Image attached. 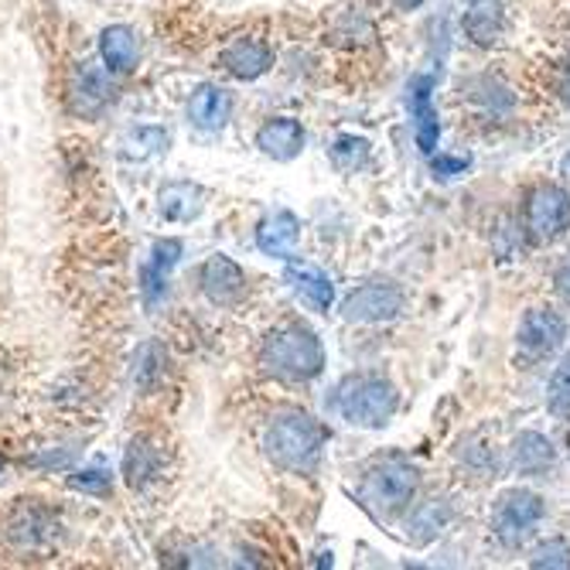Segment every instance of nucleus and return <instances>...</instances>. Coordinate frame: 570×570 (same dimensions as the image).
Returning <instances> with one entry per match:
<instances>
[{
    "mask_svg": "<svg viewBox=\"0 0 570 570\" xmlns=\"http://www.w3.org/2000/svg\"><path fill=\"white\" fill-rule=\"evenodd\" d=\"M328 444V428L304 410H281L264 431V454L291 475H315Z\"/></svg>",
    "mask_w": 570,
    "mask_h": 570,
    "instance_id": "1",
    "label": "nucleus"
},
{
    "mask_svg": "<svg viewBox=\"0 0 570 570\" xmlns=\"http://www.w3.org/2000/svg\"><path fill=\"white\" fill-rule=\"evenodd\" d=\"M261 366L284 383H311L325 373V345L301 322H284L267 332Z\"/></svg>",
    "mask_w": 570,
    "mask_h": 570,
    "instance_id": "2",
    "label": "nucleus"
},
{
    "mask_svg": "<svg viewBox=\"0 0 570 570\" xmlns=\"http://www.w3.org/2000/svg\"><path fill=\"white\" fill-rule=\"evenodd\" d=\"M332 406L345 424L362 431H380L396 417L400 393L380 373H352L335 386Z\"/></svg>",
    "mask_w": 570,
    "mask_h": 570,
    "instance_id": "3",
    "label": "nucleus"
},
{
    "mask_svg": "<svg viewBox=\"0 0 570 570\" xmlns=\"http://www.w3.org/2000/svg\"><path fill=\"white\" fill-rule=\"evenodd\" d=\"M417 485H421L417 464H410L403 454H383L362 472L358 499L376 520H393V515H400L413 502Z\"/></svg>",
    "mask_w": 570,
    "mask_h": 570,
    "instance_id": "4",
    "label": "nucleus"
},
{
    "mask_svg": "<svg viewBox=\"0 0 570 570\" xmlns=\"http://www.w3.org/2000/svg\"><path fill=\"white\" fill-rule=\"evenodd\" d=\"M543 499L530 489H509L495 499V509H492V533L502 547H520L533 527L543 520Z\"/></svg>",
    "mask_w": 570,
    "mask_h": 570,
    "instance_id": "5",
    "label": "nucleus"
},
{
    "mask_svg": "<svg viewBox=\"0 0 570 570\" xmlns=\"http://www.w3.org/2000/svg\"><path fill=\"white\" fill-rule=\"evenodd\" d=\"M570 226V195L557 185H537L523 202V229L533 243H550Z\"/></svg>",
    "mask_w": 570,
    "mask_h": 570,
    "instance_id": "6",
    "label": "nucleus"
},
{
    "mask_svg": "<svg viewBox=\"0 0 570 570\" xmlns=\"http://www.w3.org/2000/svg\"><path fill=\"white\" fill-rule=\"evenodd\" d=\"M403 304H406L403 287L390 281H370L342 301V318L352 325H383L400 315Z\"/></svg>",
    "mask_w": 570,
    "mask_h": 570,
    "instance_id": "7",
    "label": "nucleus"
},
{
    "mask_svg": "<svg viewBox=\"0 0 570 570\" xmlns=\"http://www.w3.org/2000/svg\"><path fill=\"white\" fill-rule=\"evenodd\" d=\"M114 72L110 69H96L89 62L76 66L66 86V99H69V110L82 120H96L102 110L114 102Z\"/></svg>",
    "mask_w": 570,
    "mask_h": 570,
    "instance_id": "8",
    "label": "nucleus"
},
{
    "mask_svg": "<svg viewBox=\"0 0 570 570\" xmlns=\"http://www.w3.org/2000/svg\"><path fill=\"white\" fill-rule=\"evenodd\" d=\"M198 287L216 307H233L246 297V274L236 261H229L226 253H216L202 264Z\"/></svg>",
    "mask_w": 570,
    "mask_h": 570,
    "instance_id": "9",
    "label": "nucleus"
},
{
    "mask_svg": "<svg viewBox=\"0 0 570 570\" xmlns=\"http://www.w3.org/2000/svg\"><path fill=\"white\" fill-rule=\"evenodd\" d=\"M219 66L223 72H229L233 79L253 82L274 69V51L264 38L256 35H239L233 38L223 51H219Z\"/></svg>",
    "mask_w": 570,
    "mask_h": 570,
    "instance_id": "10",
    "label": "nucleus"
},
{
    "mask_svg": "<svg viewBox=\"0 0 570 570\" xmlns=\"http://www.w3.org/2000/svg\"><path fill=\"white\" fill-rule=\"evenodd\" d=\"M181 253H185L181 239H158L150 246V256L140 267V294H144L147 307H158L161 297L168 294V281H171V271L181 261Z\"/></svg>",
    "mask_w": 570,
    "mask_h": 570,
    "instance_id": "11",
    "label": "nucleus"
},
{
    "mask_svg": "<svg viewBox=\"0 0 570 570\" xmlns=\"http://www.w3.org/2000/svg\"><path fill=\"white\" fill-rule=\"evenodd\" d=\"M515 338H520V348L533 358H543V355H553L563 338H567V322L557 315V311L550 307H530L523 322H520V332H515Z\"/></svg>",
    "mask_w": 570,
    "mask_h": 570,
    "instance_id": "12",
    "label": "nucleus"
},
{
    "mask_svg": "<svg viewBox=\"0 0 570 570\" xmlns=\"http://www.w3.org/2000/svg\"><path fill=\"white\" fill-rule=\"evenodd\" d=\"M59 523H56V512L38 505V502H18L8 515V540L21 550H35L41 543H48L56 537Z\"/></svg>",
    "mask_w": 570,
    "mask_h": 570,
    "instance_id": "13",
    "label": "nucleus"
},
{
    "mask_svg": "<svg viewBox=\"0 0 570 570\" xmlns=\"http://www.w3.org/2000/svg\"><path fill=\"white\" fill-rule=\"evenodd\" d=\"M431 92H434V79L417 76L410 82V96H406L410 120H413V137H417V147L428 154V158L438 150V140H441V120H438Z\"/></svg>",
    "mask_w": 570,
    "mask_h": 570,
    "instance_id": "14",
    "label": "nucleus"
},
{
    "mask_svg": "<svg viewBox=\"0 0 570 570\" xmlns=\"http://www.w3.org/2000/svg\"><path fill=\"white\" fill-rule=\"evenodd\" d=\"M233 117V92L216 86V82H205L191 92L188 99V120L191 127L205 130V134H216L229 124Z\"/></svg>",
    "mask_w": 570,
    "mask_h": 570,
    "instance_id": "15",
    "label": "nucleus"
},
{
    "mask_svg": "<svg viewBox=\"0 0 570 570\" xmlns=\"http://www.w3.org/2000/svg\"><path fill=\"white\" fill-rule=\"evenodd\" d=\"M304 127L301 120L294 117H271L261 130H256V147H261L267 158L274 161H294L301 158V150H304Z\"/></svg>",
    "mask_w": 570,
    "mask_h": 570,
    "instance_id": "16",
    "label": "nucleus"
},
{
    "mask_svg": "<svg viewBox=\"0 0 570 570\" xmlns=\"http://www.w3.org/2000/svg\"><path fill=\"white\" fill-rule=\"evenodd\" d=\"M297 239H301V219L287 209L271 213L256 226V246H261L264 256H277V261H291Z\"/></svg>",
    "mask_w": 570,
    "mask_h": 570,
    "instance_id": "17",
    "label": "nucleus"
},
{
    "mask_svg": "<svg viewBox=\"0 0 570 570\" xmlns=\"http://www.w3.org/2000/svg\"><path fill=\"white\" fill-rule=\"evenodd\" d=\"M464 35L479 48H492L505 35V8L502 0H472L464 8Z\"/></svg>",
    "mask_w": 570,
    "mask_h": 570,
    "instance_id": "18",
    "label": "nucleus"
},
{
    "mask_svg": "<svg viewBox=\"0 0 570 570\" xmlns=\"http://www.w3.org/2000/svg\"><path fill=\"white\" fill-rule=\"evenodd\" d=\"M284 281L315 307V311H328L335 304V284L332 277L315 267V264H304V261H291L287 271H284Z\"/></svg>",
    "mask_w": 570,
    "mask_h": 570,
    "instance_id": "19",
    "label": "nucleus"
},
{
    "mask_svg": "<svg viewBox=\"0 0 570 570\" xmlns=\"http://www.w3.org/2000/svg\"><path fill=\"white\" fill-rule=\"evenodd\" d=\"M99 56H102V66H107L114 76L134 72L137 69V56H140V41H137L134 28L110 24L107 31L99 35Z\"/></svg>",
    "mask_w": 570,
    "mask_h": 570,
    "instance_id": "20",
    "label": "nucleus"
},
{
    "mask_svg": "<svg viewBox=\"0 0 570 570\" xmlns=\"http://www.w3.org/2000/svg\"><path fill=\"white\" fill-rule=\"evenodd\" d=\"M553 461H557L553 444L537 431H523L509 444V469L520 475H543Z\"/></svg>",
    "mask_w": 570,
    "mask_h": 570,
    "instance_id": "21",
    "label": "nucleus"
},
{
    "mask_svg": "<svg viewBox=\"0 0 570 570\" xmlns=\"http://www.w3.org/2000/svg\"><path fill=\"white\" fill-rule=\"evenodd\" d=\"M205 209V191L202 185H191V181H171L161 188L158 195V213L168 219V223H191L198 219Z\"/></svg>",
    "mask_w": 570,
    "mask_h": 570,
    "instance_id": "22",
    "label": "nucleus"
},
{
    "mask_svg": "<svg viewBox=\"0 0 570 570\" xmlns=\"http://www.w3.org/2000/svg\"><path fill=\"white\" fill-rule=\"evenodd\" d=\"M161 448L137 438L124 451V479L130 482V489H144L161 475Z\"/></svg>",
    "mask_w": 570,
    "mask_h": 570,
    "instance_id": "23",
    "label": "nucleus"
},
{
    "mask_svg": "<svg viewBox=\"0 0 570 570\" xmlns=\"http://www.w3.org/2000/svg\"><path fill=\"white\" fill-rule=\"evenodd\" d=\"M168 376V352L161 342H144L134 355V383L150 393V390H158Z\"/></svg>",
    "mask_w": 570,
    "mask_h": 570,
    "instance_id": "24",
    "label": "nucleus"
},
{
    "mask_svg": "<svg viewBox=\"0 0 570 570\" xmlns=\"http://www.w3.org/2000/svg\"><path fill=\"white\" fill-rule=\"evenodd\" d=\"M165 150H168V130L150 127V124L127 130L120 140V154L127 161H154V158H161Z\"/></svg>",
    "mask_w": 570,
    "mask_h": 570,
    "instance_id": "25",
    "label": "nucleus"
},
{
    "mask_svg": "<svg viewBox=\"0 0 570 570\" xmlns=\"http://www.w3.org/2000/svg\"><path fill=\"white\" fill-rule=\"evenodd\" d=\"M451 520V509L448 502L441 499H431V502H421L417 509H413V515L406 520V540L413 543H431Z\"/></svg>",
    "mask_w": 570,
    "mask_h": 570,
    "instance_id": "26",
    "label": "nucleus"
},
{
    "mask_svg": "<svg viewBox=\"0 0 570 570\" xmlns=\"http://www.w3.org/2000/svg\"><path fill=\"white\" fill-rule=\"evenodd\" d=\"M328 158H332L335 171H342V175H358L362 168H370L373 144H370L366 137L342 134V137L328 147Z\"/></svg>",
    "mask_w": 570,
    "mask_h": 570,
    "instance_id": "27",
    "label": "nucleus"
},
{
    "mask_svg": "<svg viewBox=\"0 0 570 570\" xmlns=\"http://www.w3.org/2000/svg\"><path fill=\"white\" fill-rule=\"evenodd\" d=\"M530 567H537V570H567L570 567V547H567V540H547V543H540L537 550H533V557H530Z\"/></svg>",
    "mask_w": 570,
    "mask_h": 570,
    "instance_id": "28",
    "label": "nucleus"
},
{
    "mask_svg": "<svg viewBox=\"0 0 570 570\" xmlns=\"http://www.w3.org/2000/svg\"><path fill=\"white\" fill-rule=\"evenodd\" d=\"M69 485L76 492H86V495H107L114 479H110V469H102V464H92V469H82L69 479Z\"/></svg>",
    "mask_w": 570,
    "mask_h": 570,
    "instance_id": "29",
    "label": "nucleus"
},
{
    "mask_svg": "<svg viewBox=\"0 0 570 570\" xmlns=\"http://www.w3.org/2000/svg\"><path fill=\"white\" fill-rule=\"evenodd\" d=\"M550 410L553 413H570V355L557 366L550 380Z\"/></svg>",
    "mask_w": 570,
    "mask_h": 570,
    "instance_id": "30",
    "label": "nucleus"
},
{
    "mask_svg": "<svg viewBox=\"0 0 570 570\" xmlns=\"http://www.w3.org/2000/svg\"><path fill=\"white\" fill-rule=\"evenodd\" d=\"M469 158H451V154H431V168H434V175H441V178H454V175H464L469 171Z\"/></svg>",
    "mask_w": 570,
    "mask_h": 570,
    "instance_id": "31",
    "label": "nucleus"
},
{
    "mask_svg": "<svg viewBox=\"0 0 570 570\" xmlns=\"http://www.w3.org/2000/svg\"><path fill=\"white\" fill-rule=\"evenodd\" d=\"M553 284H557V294H560V301H563V304H570V256H567V261L557 267V277H553Z\"/></svg>",
    "mask_w": 570,
    "mask_h": 570,
    "instance_id": "32",
    "label": "nucleus"
},
{
    "mask_svg": "<svg viewBox=\"0 0 570 570\" xmlns=\"http://www.w3.org/2000/svg\"><path fill=\"white\" fill-rule=\"evenodd\" d=\"M393 4H396V8H403V11H413V8H421L424 0H393Z\"/></svg>",
    "mask_w": 570,
    "mask_h": 570,
    "instance_id": "33",
    "label": "nucleus"
}]
</instances>
